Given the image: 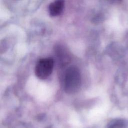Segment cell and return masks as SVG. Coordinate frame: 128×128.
Instances as JSON below:
<instances>
[{
    "instance_id": "cell-3",
    "label": "cell",
    "mask_w": 128,
    "mask_h": 128,
    "mask_svg": "<svg viewBox=\"0 0 128 128\" xmlns=\"http://www.w3.org/2000/svg\"><path fill=\"white\" fill-rule=\"evenodd\" d=\"M64 6V0H55L48 6V11L51 16H58L62 12Z\"/></svg>"
},
{
    "instance_id": "cell-1",
    "label": "cell",
    "mask_w": 128,
    "mask_h": 128,
    "mask_svg": "<svg viewBox=\"0 0 128 128\" xmlns=\"http://www.w3.org/2000/svg\"><path fill=\"white\" fill-rule=\"evenodd\" d=\"M82 84V78L79 70L74 66H70L66 71L64 90L66 92L72 94L79 90Z\"/></svg>"
},
{
    "instance_id": "cell-2",
    "label": "cell",
    "mask_w": 128,
    "mask_h": 128,
    "mask_svg": "<svg viewBox=\"0 0 128 128\" xmlns=\"http://www.w3.org/2000/svg\"><path fill=\"white\" fill-rule=\"evenodd\" d=\"M53 67L54 60L52 58H42L36 65L35 74L40 79H46L51 74Z\"/></svg>"
}]
</instances>
